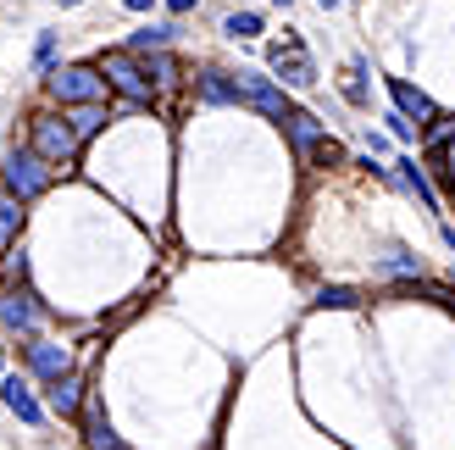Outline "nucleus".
<instances>
[{"instance_id":"bb28decb","label":"nucleus","mask_w":455,"mask_h":450,"mask_svg":"<svg viewBox=\"0 0 455 450\" xmlns=\"http://www.w3.org/2000/svg\"><path fill=\"white\" fill-rule=\"evenodd\" d=\"M316 6H339V0H316Z\"/></svg>"},{"instance_id":"412c9836","label":"nucleus","mask_w":455,"mask_h":450,"mask_svg":"<svg viewBox=\"0 0 455 450\" xmlns=\"http://www.w3.org/2000/svg\"><path fill=\"white\" fill-rule=\"evenodd\" d=\"M361 78H367V61H355V67H350V89H345V95H350L355 106L367 100V84H361Z\"/></svg>"},{"instance_id":"f3484780","label":"nucleus","mask_w":455,"mask_h":450,"mask_svg":"<svg viewBox=\"0 0 455 450\" xmlns=\"http://www.w3.org/2000/svg\"><path fill=\"white\" fill-rule=\"evenodd\" d=\"M222 34H234V39H256V34H261V17H256V12H234V17L222 22Z\"/></svg>"},{"instance_id":"6e6552de","label":"nucleus","mask_w":455,"mask_h":450,"mask_svg":"<svg viewBox=\"0 0 455 450\" xmlns=\"http://www.w3.org/2000/svg\"><path fill=\"white\" fill-rule=\"evenodd\" d=\"M84 445H89V450H128L117 434H111V422H106V406H100V400H84Z\"/></svg>"},{"instance_id":"ddd939ff","label":"nucleus","mask_w":455,"mask_h":450,"mask_svg":"<svg viewBox=\"0 0 455 450\" xmlns=\"http://www.w3.org/2000/svg\"><path fill=\"white\" fill-rule=\"evenodd\" d=\"M78 406H84V384H78L73 373H67L61 384H51V412H56V417H73Z\"/></svg>"},{"instance_id":"dca6fc26","label":"nucleus","mask_w":455,"mask_h":450,"mask_svg":"<svg viewBox=\"0 0 455 450\" xmlns=\"http://www.w3.org/2000/svg\"><path fill=\"white\" fill-rule=\"evenodd\" d=\"M67 123H73V133H78V140H89V133H100L106 111H100V106H78V111H73V117H67Z\"/></svg>"},{"instance_id":"f03ea898","label":"nucleus","mask_w":455,"mask_h":450,"mask_svg":"<svg viewBox=\"0 0 455 450\" xmlns=\"http://www.w3.org/2000/svg\"><path fill=\"white\" fill-rule=\"evenodd\" d=\"M100 78L117 84L133 106H150V73L133 61V51H106V56H100Z\"/></svg>"},{"instance_id":"a211bd4d","label":"nucleus","mask_w":455,"mask_h":450,"mask_svg":"<svg viewBox=\"0 0 455 450\" xmlns=\"http://www.w3.org/2000/svg\"><path fill=\"white\" fill-rule=\"evenodd\" d=\"M167 39H172V28H162V22H156V28H140V34H133V51H162Z\"/></svg>"},{"instance_id":"4468645a","label":"nucleus","mask_w":455,"mask_h":450,"mask_svg":"<svg viewBox=\"0 0 455 450\" xmlns=\"http://www.w3.org/2000/svg\"><path fill=\"white\" fill-rule=\"evenodd\" d=\"M200 100H212V106H228V100H239V89H234V73H200Z\"/></svg>"},{"instance_id":"39448f33","label":"nucleus","mask_w":455,"mask_h":450,"mask_svg":"<svg viewBox=\"0 0 455 450\" xmlns=\"http://www.w3.org/2000/svg\"><path fill=\"white\" fill-rule=\"evenodd\" d=\"M267 61H272V73H278L289 89H306V84H316V67H311V56H306V44H300V39H283V44H272V51H267Z\"/></svg>"},{"instance_id":"a878e982","label":"nucleus","mask_w":455,"mask_h":450,"mask_svg":"<svg viewBox=\"0 0 455 450\" xmlns=\"http://www.w3.org/2000/svg\"><path fill=\"white\" fill-rule=\"evenodd\" d=\"M167 6H172V12H195V0H167Z\"/></svg>"},{"instance_id":"1a4fd4ad","label":"nucleus","mask_w":455,"mask_h":450,"mask_svg":"<svg viewBox=\"0 0 455 450\" xmlns=\"http://www.w3.org/2000/svg\"><path fill=\"white\" fill-rule=\"evenodd\" d=\"M0 400H6V406H12L22 422H28V429H39V422H44V406L34 400V390L22 384V378H6V384H0Z\"/></svg>"},{"instance_id":"393cba45","label":"nucleus","mask_w":455,"mask_h":450,"mask_svg":"<svg viewBox=\"0 0 455 450\" xmlns=\"http://www.w3.org/2000/svg\"><path fill=\"white\" fill-rule=\"evenodd\" d=\"M123 6H128V12H150V0H123Z\"/></svg>"},{"instance_id":"9d476101","label":"nucleus","mask_w":455,"mask_h":450,"mask_svg":"<svg viewBox=\"0 0 455 450\" xmlns=\"http://www.w3.org/2000/svg\"><path fill=\"white\" fill-rule=\"evenodd\" d=\"M0 323L6 328H17V333H34V323H39V306L22 295V289H12L6 301H0Z\"/></svg>"},{"instance_id":"4be33fe9","label":"nucleus","mask_w":455,"mask_h":450,"mask_svg":"<svg viewBox=\"0 0 455 450\" xmlns=\"http://www.w3.org/2000/svg\"><path fill=\"white\" fill-rule=\"evenodd\" d=\"M383 273H422V261H417V256H400V251H395V256H383Z\"/></svg>"},{"instance_id":"5701e85b","label":"nucleus","mask_w":455,"mask_h":450,"mask_svg":"<svg viewBox=\"0 0 455 450\" xmlns=\"http://www.w3.org/2000/svg\"><path fill=\"white\" fill-rule=\"evenodd\" d=\"M150 73H156V84H172V78H178V67H172V56L156 51V56H150Z\"/></svg>"},{"instance_id":"cd10ccee","label":"nucleus","mask_w":455,"mask_h":450,"mask_svg":"<svg viewBox=\"0 0 455 450\" xmlns=\"http://www.w3.org/2000/svg\"><path fill=\"white\" fill-rule=\"evenodd\" d=\"M61 6H78V0H61Z\"/></svg>"},{"instance_id":"aec40b11","label":"nucleus","mask_w":455,"mask_h":450,"mask_svg":"<svg viewBox=\"0 0 455 450\" xmlns=\"http://www.w3.org/2000/svg\"><path fill=\"white\" fill-rule=\"evenodd\" d=\"M17 222H22L17 200H0V239H12V234H17Z\"/></svg>"},{"instance_id":"f8f14e48","label":"nucleus","mask_w":455,"mask_h":450,"mask_svg":"<svg viewBox=\"0 0 455 450\" xmlns=\"http://www.w3.org/2000/svg\"><path fill=\"white\" fill-rule=\"evenodd\" d=\"M283 123H289V140H294V145H300L306 156H311L316 145H323V128H316V117H311V111H289V117H283Z\"/></svg>"},{"instance_id":"6ab92c4d","label":"nucleus","mask_w":455,"mask_h":450,"mask_svg":"<svg viewBox=\"0 0 455 450\" xmlns=\"http://www.w3.org/2000/svg\"><path fill=\"white\" fill-rule=\"evenodd\" d=\"M355 301H361L355 289H339V284H333V289H323V295H316V306H339V311H350Z\"/></svg>"},{"instance_id":"0eeeda50","label":"nucleus","mask_w":455,"mask_h":450,"mask_svg":"<svg viewBox=\"0 0 455 450\" xmlns=\"http://www.w3.org/2000/svg\"><path fill=\"white\" fill-rule=\"evenodd\" d=\"M28 367H34V378H44V384H61V378H67V345L34 340L28 345Z\"/></svg>"},{"instance_id":"9b49d317","label":"nucleus","mask_w":455,"mask_h":450,"mask_svg":"<svg viewBox=\"0 0 455 450\" xmlns=\"http://www.w3.org/2000/svg\"><path fill=\"white\" fill-rule=\"evenodd\" d=\"M389 95L400 106V117H434V100H427L422 89H411L405 78H389Z\"/></svg>"},{"instance_id":"7ed1b4c3","label":"nucleus","mask_w":455,"mask_h":450,"mask_svg":"<svg viewBox=\"0 0 455 450\" xmlns=\"http://www.w3.org/2000/svg\"><path fill=\"white\" fill-rule=\"evenodd\" d=\"M44 184H51V167H44L34 150H12L6 156V189H12V200H34V195H44Z\"/></svg>"},{"instance_id":"2eb2a0df","label":"nucleus","mask_w":455,"mask_h":450,"mask_svg":"<svg viewBox=\"0 0 455 450\" xmlns=\"http://www.w3.org/2000/svg\"><path fill=\"white\" fill-rule=\"evenodd\" d=\"M400 178H405V189H417V200H422L427 212L439 206V200H434V189H427V178H422V167H417V162H400Z\"/></svg>"},{"instance_id":"b1692460","label":"nucleus","mask_w":455,"mask_h":450,"mask_svg":"<svg viewBox=\"0 0 455 450\" xmlns=\"http://www.w3.org/2000/svg\"><path fill=\"white\" fill-rule=\"evenodd\" d=\"M34 61H39V67H51V61H56V34H39V51H34Z\"/></svg>"},{"instance_id":"20e7f679","label":"nucleus","mask_w":455,"mask_h":450,"mask_svg":"<svg viewBox=\"0 0 455 450\" xmlns=\"http://www.w3.org/2000/svg\"><path fill=\"white\" fill-rule=\"evenodd\" d=\"M78 133L67 117H34V156L39 162H73Z\"/></svg>"},{"instance_id":"f257e3e1","label":"nucleus","mask_w":455,"mask_h":450,"mask_svg":"<svg viewBox=\"0 0 455 450\" xmlns=\"http://www.w3.org/2000/svg\"><path fill=\"white\" fill-rule=\"evenodd\" d=\"M106 78H100V67H56L51 73V95L67 100V106H100L106 100Z\"/></svg>"},{"instance_id":"c85d7f7f","label":"nucleus","mask_w":455,"mask_h":450,"mask_svg":"<svg viewBox=\"0 0 455 450\" xmlns=\"http://www.w3.org/2000/svg\"><path fill=\"white\" fill-rule=\"evenodd\" d=\"M278 6H289V0H278Z\"/></svg>"},{"instance_id":"423d86ee","label":"nucleus","mask_w":455,"mask_h":450,"mask_svg":"<svg viewBox=\"0 0 455 450\" xmlns=\"http://www.w3.org/2000/svg\"><path fill=\"white\" fill-rule=\"evenodd\" d=\"M234 89H239V100H244V106L267 111V117H289V106H283V89L272 84V78H261V73H234Z\"/></svg>"}]
</instances>
